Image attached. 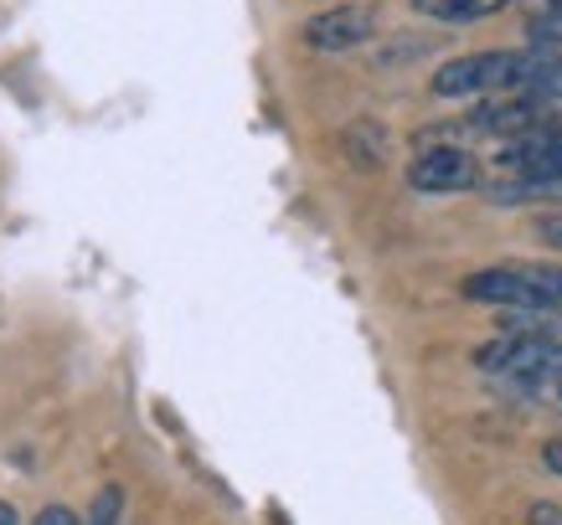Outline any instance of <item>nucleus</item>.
I'll return each mask as SVG.
<instances>
[{
  "mask_svg": "<svg viewBox=\"0 0 562 525\" xmlns=\"http://www.w3.org/2000/svg\"><path fill=\"white\" fill-rule=\"evenodd\" d=\"M475 366L485 376H501V381H521V387H562V340L506 330L491 345H480Z\"/></svg>",
  "mask_w": 562,
  "mask_h": 525,
  "instance_id": "1",
  "label": "nucleus"
},
{
  "mask_svg": "<svg viewBox=\"0 0 562 525\" xmlns=\"http://www.w3.org/2000/svg\"><path fill=\"white\" fill-rule=\"evenodd\" d=\"M527 52H470V57H449L428 88L439 99H495V93H516L521 88Z\"/></svg>",
  "mask_w": 562,
  "mask_h": 525,
  "instance_id": "2",
  "label": "nucleus"
},
{
  "mask_svg": "<svg viewBox=\"0 0 562 525\" xmlns=\"http://www.w3.org/2000/svg\"><path fill=\"white\" fill-rule=\"evenodd\" d=\"M460 294L464 299H475V305L512 309V315H552L537 269H480L460 284Z\"/></svg>",
  "mask_w": 562,
  "mask_h": 525,
  "instance_id": "3",
  "label": "nucleus"
},
{
  "mask_svg": "<svg viewBox=\"0 0 562 525\" xmlns=\"http://www.w3.org/2000/svg\"><path fill=\"white\" fill-rule=\"evenodd\" d=\"M408 186L428 196H454V191L480 186V160L460 145H424L408 166Z\"/></svg>",
  "mask_w": 562,
  "mask_h": 525,
  "instance_id": "4",
  "label": "nucleus"
},
{
  "mask_svg": "<svg viewBox=\"0 0 562 525\" xmlns=\"http://www.w3.org/2000/svg\"><path fill=\"white\" fill-rule=\"evenodd\" d=\"M376 26H382V11H376L372 0H346V5H330L321 16H310L300 36L315 52H351L361 42H372Z\"/></svg>",
  "mask_w": 562,
  "mask_h": 525,
  "instance_id": "5",
  "label": "nucleus"
},
{
  "mask_svg": "<svg viewBox=\"0 0 562 525\" xmlns=\"http://www.w3.org/2000/svg\"><path fill=\"white\" fill-rule=\"evenodd\" d=\"M552 119V103H537L527 93H495V99H480L470 114H464L460 129L470 135H501V139H521L531 129H542Z\"/></svg>",
  "mask_w": 562,
  "mask_h": 525,
  "instance_id": "6",
  "label": "nucleus"
},
{
  "mask_svg": "<svg viewBox=\"0 0 562 525\" xmlns=\"http://www.w3.org/2000/svg\"><path fill=\"white\" fill-rule=\"evenodd\" d=\"M537 103H562V52H537L527 47V68H521V88Z\"/></svg>",
  "mask_w": 562,
  "mask_h": 525,
  "instance_id": "7",
  "label": "nucleus"
},
{
  "mask_svg": "<svg viewBox=\"0 0 562 525\" xmlns=\"http://www.w3.org/2000/svg\"><path fill=\"white\" fill-rule=\"evenodd\" d=\"M512 0H413V11L428 21H443V26H470V21H485L495 11H506Z\"/></svg>",
  "mask_w": 562,
  "mask_h": 525,
  "instance_id": "8",
  "label": "nucleus"
},
{
  "mask_svg": "<svg viewBox=\"0 0 562 525\" xmlns=\"http://www.w3.org/2000/svg\"><path fill=\"white\" fill-rule=\"evenodd\" d=\"M527 36L537 52H562V11H537L527 21Z\"/></svg>",
  "mask_w": 562,
  "mask_h": 525,
  "instance_id": "9",
  "label": "nucleus"
},
{
  "mask_svg": "<svg viewBox=\"0 0 562 525\" xmlns=\"http://www.w3.org/2000/svg\"><path fill=\"white\" fill-rule=\"evenodd\" d=\"M120 510H124V490L120 484H103L93 510H88V525H120Z\"/></svg>",
  "mask_w": 562,
  "mask_h": 525,
  "instance_id": "10",
  "label": "nucleus"
},
{
  "mask_svg": "<svg viewBox=\"0 0 562 525\" xmlns=\"http://www.w3.org/2000/svg\"><path fill=\"white\" fill-rule=\"evenodd\" d=\"M527 525H562V505H552V500H537V505L527 510Z\"/></svg>",
  "mask_w": 562,
  "mask_h": 525,
  "instance_id": "11",
  "label": "nucleus"
},
{
  "mask_svg": "<svg viewBox=\"0 0 562 525\" xmlns=\"http://www.w3.org/2000/svg\"><path fill=\"white\" fill-rule=\"evenodd\" d=\"M537 238L552 242V248H562V212H558V217H542V221H537Z\"/></svg>",
  "mask_w": 562,
  "mask_h": 525,
  "instance_id": "12",
  "label": "nucleus"
},
{
  "mask_svg": "<svg viewBox=\"0 0 562 525\" xmlns=\"http://www.w3.org/2000/svg\"><path fill=\"white\" fill-rule=\"evenodd\" d=\"M36 525H78V515H72V510H63V505H47L42 515H36Z\"/></svg>",
  "mask_w": 562,
  "mask_h": 525,
  "instance_id": "13",
  "label": "nucleus"
},
{
  "mask_svg": "<svg viewBox=\"0 0 562 525\" xmlns=\"http://www.w3.org/2000/svg\"><path fill=\"white\" fill-rule=\"evenodd\" d=\"M542 464L552 469V475H562V438H547L542 443Z\"/></svg>",
  "mask_w": 562,
  "mask_h": 525,
  "instance_id": "14",
  "label": "nucleus"
},
{
  "mask_svg": "<svg viewBox=\"0 0 562 525\" xmlns=\"http://www.w3.org/2000/svg\"><path fill=\"white\" fill-rule=\"evenodd\" d=\"M0 525H16V510H11V500H0Z\"/></svg>",
  "mask_w": 562,
  "mask_h": 525,
  "instance_id": "15",
  "label": "nucleus"
},
{
  "mask_svg": "<svg viewBox=\"0 0 562 525\" xmlns=\"http://www.w3.org/2000/svg\"><path fill=\"white\" fill-rule=\"evenodd\" d=\"M542 11H562V0H547V5H542Z\"/></svg>",
  "mask_w": 562,
  "mask_h": 525,
  "instance_id": "16",
  "label": "nucleus"
}]
</instances>
